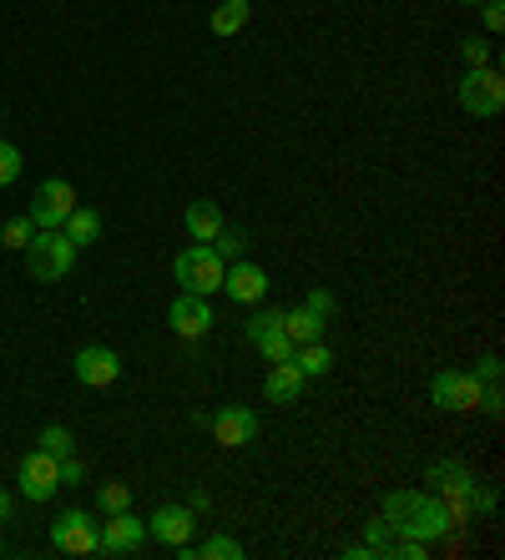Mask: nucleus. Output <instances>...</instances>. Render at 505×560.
<instances>
[{"label": "nucleus", "mask_w": 505, "mask_h": 560, "mask_svg": "<svg viewBox=\"0 0 505 560\" xmlns=\"http://www.w3.org/2000/svg\"><path fill=\"white\" fill-rule=\"evenodd\" d=\"M293 364H298V374L304 378H324L333 369V353H329V343H298V349H293Z\"/></svg>", "instance_id": "obj_23"}, {"label": "nucleus", "mask_w": 505, "mask_h": 560, "mask_svg": "<svg viewBox=\"0 0 505 560\" xmlns=\"http://www.w3.org/2000/svg\"><path fill=\"white\" fill-rule=\"evenodd\" d=\"M223 293L233 303H263L268 299V273L258 268V262H227V273H223Z\"/></svg>", "instance_id": "obj_15"}, {"label": "nucleus", "mask_w": 505, "mask_h": 560, "mask_svg": "<svg viewBox=\"0 0 505 560\" xmlns=\"http://www.w3.org/2000/svg\"><path fill=\"white\" fill-rule=\"evenodd\" d=\"M146 546V521H137L132 510H117L107 515L102 535H96V556H132V550Z\"/></svg>", "instance_id": "obj_11"}, {"label": "nucleus", "mask_w": 505, "mask_h": 560, "mask_svg": "<svg viewBox=\"0 0 505 560\" xmlns=\"http://www.w3.org/2000/svg\"><path fill=\"white\" fill-rule=\"evenodd\" d=\"M344 560H374L369 546H344Z\"/></svg>", "instance_id": "obj_35"}, {"label": "nucleus", "mask_w": 505, "mask_h": 560, "mask_svg": "<svg viewBox=\"0 0 505 560\" xmlns=\"http://www.w3.org/2000/svg\"><path fill=\"white\" fill-rule=\"evenodd\" d=\"M173 273H177V283H183V293H202V299H208V293H218V288H223L227 262L218 258L213 243H192V248L177 253Z\"/></svg>", "instance_id": "obj_4"}, {"label": "nucleus", "mask_w": 505, "mask_h": 560, "mask_svg": "<svg viewBox=\"0 0 505 560\" xmlns=\"http://www.w3.org/2000/svg\"><path fill=\"white\" fill-rule=\"evenodd\" d=\"M96 535H102V525L92 521V510H67L51 521V546L61 556H96Z\"/></svg>", "instance_id": "obj_6"}, {"label": "nucleus", "mask_w": 505, "mask_h": 560, "mask_svg": "<svg viewBox=\"0 0 505 560\" xmlns=\"http://www.w3.org/2000/svg\"><path fill=\"white\" fill-rule=\"evenodd\" d=\"M395 540L399 535H395V525H389L385 515H374V521L364 525V546L374 550V560H395Z\"/></svg>", "instance_id": "obj_25"}, {"label": "nucleus", "mask_w": 505, "mask_h": 560, "mask_svg": "<svg viewBox=\"0 0 505 560\" xmlns=\"http://www.w3.org/2000/svg\"><path fill=\"white\" fill-rule=\"evenodd\" d=\"M475 384H480V409H485V415H501L505 399H501V359H495V353H485L475 364Z\"/></svg>", "instance_id": "obj_20"}, {"label": "nucleus", "mask_w": 505, "mask_h": 560, "mask_svg": "<svg viewBox=\"0 0 505 560\" xmlns=\"http://www.w3.org/2000/svg\"><path fill=\"white\" fill-rule=\"evenodd\" d=\"M425 480L435 485L430 495L450 510L455 525H466L470 515H495V495L475 480V469H466L460 459H435V465L425 469Z\"/></svg>", "instance_id": "obj_1"}, {"label": "nucleus", "mask_w": 505, "mask_h": 560, "mask_svg": "<svg viewBox=\"0 0 505 560\" xmlns=\"http://www.w3.org/2000/svg\"><path fill=\"white\" fill-rule=\"evenodd\" d=\"M0 550H5V546H0Z\"/></svg>", "instance_id": "obj_38"}, {"label": "nucleus", "mask_w": 505, "mask_h": 560, "mask_svg": "<svg viewBox=\"0 0 505 560\" xmlns=\"http://www.w3.org/2000/svg\"><path fill=\"white\" fill-rule=\"evenodd\" d=\"M26 262H31V278H36V283H61V278L77 268V248L67 243L61 228H36L26 243Z\"/></svg>", "instance_id": "obj_3"}, {"label": "nucleus", "mask_w": 505, "mask_h": 560, "mask_svg": "<svg viewBox=\"0 0 505 560\" xmlns=\"http://www.w3.org/2000/svg\"><path fill=\"white\" fill-rule=\"evenodd\" d=\"M146 535L162 540V546H187L192 540V505H162L152 510V521H146Z\"/></svg>", "instance_id": "obj_16"}, {"label": "nucleus", "mask_w": 505, "mask_h": 560, "mask_svg": "<svg viewBox=\"0 0 505 560\" xmlns=\"http://www.w3.org/2000/svg\"><path fill=\"white\" fill-rule=\"evenodd\" d=\"M21 177V152L11 142H0V187H11Z\"/></svg>", "instance_id": "obj_30"}, {"label": "nucleus", "mask_w": 505, "mask_h": 560, "mask_svg": "<svg viewBox=\"0 0 505 560\" xmlns=\"http://www.w3.org/2000/svg\"><path fill=\"white\" fill-rule=\"evenodd\" d=\"M304 308H314V313H324V318H329V313H333V293H329V288H314V293L304 299Z\"/></svg>", "instance_id": "obj_32"}, {"label": "nucleus", "mask_w": 505, "mask_h": 560, "mask_svg": "<svg viewBox=\"0 0 505 560\" xmlns=\"http://www.w3.org/2000/svg\"><path fill=\"white\" fill-rule=\"evenodd\" d=\"M460 56H466V66H491V40L466 36L460 40Z\"/></svg>", "instance_id": "obj_31"}, {"label": "nucleus", "mask_w": 505, "mask_h": 560, "mask_svg": "<svg viewBox=\"0 0 505 560\" xmlns=\"http://www.w3.org/2000/svg\"><path fill=\"white\" fill-rule=\"evenodd\" d=\"M183 228L192 243H213L218 228H223V208H218V202H192V208L183 212Z\"/></svg>", "instance_id": "obj_19"}, {"label": "nucleus", "mask_w": 505, "mask_h": 560, "mask_svg": "<svg viewBox=\"0 0 505 560\" xmlns=\"http://www.w3.org/2000/svg\"><path fill=\"white\" fill-rule=\"evenodd\" d=\"M31 233H36V222H31V218H5V228H0V243H5V248H15V253H26Z\"/></svg>", "instance_id": "obj_29"}, {"label": "nucleus", "mask_w": 505, "mask_h": 560, "mask_svg": "<svg viewBox=\"0 0 505 560\" xmlns=\"http://www.w3.org/2000/svg\"><path fill=\"white\" fill-rule=\"evenodd\" d=\"M96 510H102V515H117V510H132V490H127V485H102V490H96Z\"/></svg>", "instance_id": "obj_27"}, {"label": "nucleus", "mask_w": 505, "mask_h": 560, "mask_svg": "<svg viewBox=\"0 0 505 560\" xmlns=\"http://www.w3.org/2000/svg\"><path fill=\"white\" fill-rule=\"evenodd\" d=\"M213 248H218V258H223V262H238L243 248H248V237H243L238 228H227V222H223V228H218V237H213Z\"/></svg>", "instance_id": "obj_28"}, {"label": "nucleus", "mask_w": 505, "mask_h": 560, "mask_svg": "<svg viewBox=\"0 0 505 560\" xmlns=\"http://www.w3.org/2000/svg\"><path fill=\"white\" fill-rule=\"evenodd\" d=\"M71 374L86 384V389H111L121 378V359L117 349H102V343H86V349L71 359Z\"/></svg>", "instance_id": "obj_13"}, {"label": "nucleus", "mask_w": 505, "mask_h": 560, "mask_svg": "<svg viewBox=\"0 0 505 560\" xmlns=\"http://www.w3.org/2000/svg\"><path fill=\"white\" fill-rule=\"evenodd\" d=\"M283 328H289L293 349H298V343H319L324 328H329V318H324V313H314V308H293V313H283Z\"/></svg>", "instance_id": "obj_21"}, {"label": "nucleus", "mask_w": 505, "mask_h": 560, "mask_svg": "<svg viewBox=\"0 0 505 560\" xmlns=\"http://www.w3.org/2000/svg\"><path fill=\"white\" fill-rule=\"evenodd\" d=\"M385 521L395 525V535H410V540H425V546L450 540L460 530L450 521V510L439 505L435 495H425V490H395V495H385Z\"/></svg>", "instance_id": "obj_2"}, {"label": "nucleus", "mask_w": 505, "mask_h": 560, "mask_svg": "<svg viewBox=\"0 0 505 560\" xmlns=\"http://www.w3.org/2000/svg\"><path fill=\"white\" fill-rule=\"evenodd\" d=\"M460 5H480V0H460Z\"/></svg>", "instance_id": "obj_37"}, {"label": "nucleus", "mask_w": 505, "mask_h": 560, "mask_svg": "<svg viewBox=\"0 0 505 560\" xmlns=\"http://www.w3.org/2000/svg\"><path fill=\"white\" fill-rule=\"evenodd\" d=\"M5 515H11V495H5V490H0V521H5Z\"/></svg>", "instance_id": "obj_36"}, {"label": "nucleus", "mask_w": 505, "mask_h": 560, "mask_svg": "<svg viewBox=\"0 0 505 560\" xmlns=\"http://www.w3.org/2000/svg\"><path fill=\"white\" fill-rule=\"evenodd\" d=\"M61 233H67L71 248H92V243H102V212L96 208H71V218L61 222Z\"/></svg>", "instance_id": "obj_18"}, {"label": "nucleus", "mask_w": 505, "mask_h": 560, "mask_svg": "<svg viewBox=\"0 0 505 560\" xmlns=\"http://www.w3.org/2000/svg\"><path fill=\"white\" fill-rule=\"evenodd\" d=\"M177 556H183V560H238L243 546L233 540V535H208L202 546H192V540H187V546H177Z\"/></svg>", "instance_id": "obj_22"}, {"label": "nucleus", "mask_w": 505, "mask_h": 560, "mask_svg": "<svg viewBox=\"0 0 505 560\" xmlns=\"http://www.w3.org/2000/svg\"><path fill=\"white\" fill-rule=\"evenodd\" d=\"M248 343L258 353H263L268 364H289L293 359V339H289V328H283V313H252L248 318Z\"/></svg>", "instance_id": "obj_10"}, {"label": "nucleus", "mask_w": 505, "mask_h": 560, "mask_svg": "<svg viewBox=\"0 0 505 560\" xmlns=\"http://www.w3.org/2000/svg\"><path fill=\"white\" fill-rule=\"evenodd\" d=\"M248 15H252L248 0H218V11H213V36H238V31L248 26Z\"/></svg>", "instance_id": "obj_24"}, {"label": "nucleus", "mask_w": 505, "mask_h": 560, "mask_svg": "<svg viewBox=\"0 0 505 560\" xmlns=\"http://www.w3.org/2000/svg\"><path fill=\"white\" fill-rule=\"evenodd\" d=\"M208 430H213V440L223 444V450H243V444L258 440V415H252L248 405H223L213 419H208Z\"/></svg>", "instance_id": "obj_12"}, {"label": "nucleus", "mask_w": 505, "mask_h": 560, "mask_svg": "<svg viewBox=\"0 0 505 560\" xmlns=\"http://www.w3.org/2000/svg\"><path fill=\"white\" fill-rule=\"evenodd\" d=\"M15 485H21V495L26 500H51L56 490H61V459H51L46 450H31L26 459H21V469H15Z\"/></svg>", "instance_id": "obj_8"}, {"label": "nucleus", "mask_w": 505, "mask_h": 560, "mask_svg": "<svg viewBox=\"0 0 505 560\" xmlns=\"http://www.w3.org/2000/svg\"><path fill=\"white\" fill-rule=\"evenodd\" d=\"M61 485H81V465H77V455L61 459Z\"/></svg>", "instance_id": "obj_34"}, {"label": "nucleus", "mask_w": 505, "mask_h": 560, "mask_svg": "<svg viewBox=\"0 0 505 560\" xmlns=\"http://www.w3.org/2000/svg\"><path fill=\"white\" fill-rule=\"evenodd\" d=\"M304 384L308 378L298 374V364H273L268 369V378H263V399H273V405H298V394H304Z\"/></svg>", "instance_id": "obj_17"}, {"label": "nucleus", "mask_w": 505, "mask_h": 560, "mask_svg": "<svg viewBox=\"0 0 505 560\" xmlns=\"http://www.w3.org/2000/svg\"><path fill=\"white\" fill-rule=\"evenodd\" d=\"M460 106L470 117H501L505 112V81L495 66H470L460 77Z\"/></svg>", "instance_id": "obj_5"}, {"label": "nucleus", "mask_w": 505, "mask_h": 560, "mask_svg": "<svg viewBox=\"0 0 505 560\" xmlns=\"http://www.w3.org/2000/svg\"><path fill=\"white\" fill-rule=\"evenodd\" d=\"M485 31H491V36L495 31H505V5L501 0H485Z\"/></svg>", "instance_id": "obj_33"}, {"label": "nucleus", "mask_w": 505, "mask_h": 560, "mask_svg": "<svg viewBox=\"0 0 505 560\" xmlns=\"http://www.w3.org/2000/svg\"><path fill=\"white\" fill-rule=\"evenodd\" d=\"M71 208H77V192H71L67 177H46V183L36 187V197H31L26 218L36 222V228H61V222L71 218Z\"/></svg>", "instance_id": "obj_9"}, {"label": "nucleus", "mask_w": 505, "mask_h": 560, "mask_svg": "<svg viewBox=\"0 0 505 560\" xmlns=\"http://www.w3.org/2000/svg\"><path fill=\"white\" fill-rule=\"evenodd\" d=\"M167 324H173L177 339H208L213 334V308H208V299L202 293H177V303L167 308Z\"/></svg>", "instance_id": "obj_14"}, {"label": "nucleus", "mask_w": 505, "mask_h": 560, "mask_svg": "<svg viewBox=\"0 0 505 560\" xmlns=\"http://www.w3.org/2000/svg\"><path fill=\"white\" fill-rule=\"evenodd\" d=\"M430 399H435L445 415H466V409H480V384L466 369H439L435 384H430Z\"/></svg>", "instance_id": "obj_7"}, {"label": "nucleus", "mask_w": 505, "mask_h": 560, "mask_svg": "<svg viewBox=\"0 0 505 560\" xmlns=\"http://www.w3.org/2000/svg\"><path fill=\"white\" fill-rule=\"evenodd\" d=\"M36 450H46L51 459H71V450H77V440H71V430L67 424H46L40 430V440H36Z\"/></svg>", "instance_id": "obj_26"}]
</instances>
